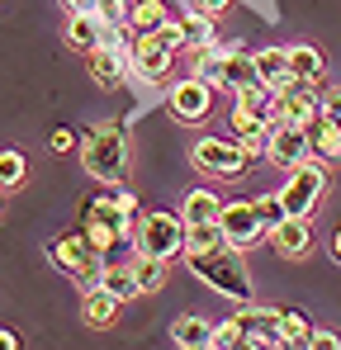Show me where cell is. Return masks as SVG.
<instances>
[{
  "label": "cell",
  "instance_id": "1",
  "mask_svg": "<svg viewBox=\"0 0 341 350\" xmlns=\"http://www.w3.org/2000/svg\"><path fill=\"white\" fill-rule=\"evenodd\" d=\"M81 228L105 260H123L138 251V199L128 189H105L81 199Z\"/></svg>",
  "mask_w": 341,
  "mask_h": 350
},
{
  "label": "cell",
  "instance_id": "2",
  "mask_svg": "<svg viewBox=\"0 0 341 350\" xmlns=\"http://www.w3.org/2000/svg\"><path fill=\"white\" fill-rule=\"evenodd\" d=\"M185 265H190V275H194L199 284H209L214 293L232 298L237 308L251 303V275H247V260H242L237 246H223V251H190Z\"/></svg>",
  "mask_w": 341,
  "mask_h": 350
},
{
  "label": "cell",
  "instance_id": "3",
  "mask_svg": "<svg viewBox=\"0 0 341 350\" xmlns=\"http://www.w3.org/2000/svg\"><path fill=\"white\" fill-rule=\"evenodd\" d=\"M81 171L100 185H123V175H128L123 123H95L90 133H81Z\"/></svg>",
  "mask_w": 341,
  "mask_h": 350
},
{
  "label": "cell",
  "instance_id": "4",
  "mask_svg": "<svg viewBox=\"0 0 341 350\" xmlns=\"http://www.w3.org/2000/svg\"><path fill=\"white\" fill-rule=\"evenodd\" d=\"M48 260H53L62 275H71L81 289H90V284H100V275H105V256L95 251V241L86 237V228L81 232H66V237H53L48 241Z\"/></svg>",
  "mask_w": 341,
  "mask_h": 350
},
{
  "label": "cell",
  "instance_id": "5",
  "mask_svg": "<svg viewBox=\"0 0 341 350\" xmlns=\"http://www.w3.org/2000/svg\"><path fill=\"white\" fill-rule=\"evenodd\" d=\"M327 185H332V175H327V161L323 157H308V161H299L294 171L284 175V213L289 218H308L318 204H323V194H327Z\"/></svg>",
  "mask_w": 341,
  "mask_h": 350
},
{
  "label": "cell",
  "instance_id": "6",
  "mask_svg": "<svg viewBox=\"0 0 341 350\" xmlns=\"http://www.w3.org/2000/svg\"><path fill=\"white\" fill-rule=\"evenodd\" d=\"M185 237H190V223L180 213H142L138 218V256L175 260V256H185Z\"/></svg>",
  "mask_w": 341,
  "mask_h": 350
},
{
  "label": "cell",
  "instance_id": "7",
  "mask_svg": "<svg viewBox=\"0 0 341 350\" xmlns=\"http://www.w3.org/2000/svg\"><path fill=\"white\" fill-rule=\"evenodd\" d=\"M190 161L204 175H214V180H237V175L251 166V157H247V147L237 137H199L190 147Z\"/></svg>",
  "mask_w": 341,
  "mask_h": 350
},
{
  "label": "cell",
  "instance_id": "8",
  "mask_svg": "<svg viewBox=\"0 0 341 350\" xmlns=\"http://www.w3.org/2000/svg\"><path fill=\"white\" fill-rule=\"evenodd\" d=\"M313 157V142H308V128L303 123H289V118H275L270 133H266V161H275L280 171H294L299 161Z\"/></svg>",
  "mask_w": 341,
  "mask_h": 350
},
{
  "label": "cell",
  "instance_id": "9",
  "mask_svg": "<svg viewBox=\"0 0 341 350\" xmlns=\"http://www.w3.org/2000/svg\"><path fill=\"white\" fill-rule=\"evenodd\" d=\"M86 71H90V81L100 85V90H114V85H123V76L133 71V53H128V43H118L110 29V38L100 43V48H90L86 53Z\"/></svg>",
  "mask_w": 341,
  "mask_h": 350
},
{
  "label": "cell",
  "instance_id": "10",
  "mask_svg": "<svg viewBox=\"0 0 341 350\" xmlns=\"http://www.w3.org/2000/svg\"><path fill=\"white\" fill-rule=\"evenodd\" d=\"M128 53H133V76H142L147 85H166V90L175 85L170 81V57L175 53L157 43V33H133L128 38Z\"/></svg>",
  "mask_w": 341,
  "mask_h": 350
},
{
  "label": "cell",
  "instance_id": "11",
  "mask_svg": "<svg viewBox=\"0 0 341 350\" xmlns=\"http://www.w3.org/2000/svg\"><path fill=\"white\" fill-rule=\"evenodd\" d=\"M166 105H170V118H180V123H204L214 114V85L199 81V76H185L166 90Z\"/></svg>",
  "mask_w": 341,
  "mask_h": 350
},
{
  "label": "cell",
  "instance_id": "12",
  "mask_svg": "<svg viewBox=\"0 0 341 350\" xmlns=\"http://www.w3.org/2000/svg\"><path fill=\"white\" fill-rule=\"evenodd\" d=\"M223 232L227 241L237 246V251H251L261 237H270L266 232V223H261V213H256V204H247V199H237V204H223Z\"/></svg>",
  "mask_w": 341,
  "mask_h": 350
},
{
  "label": "cell",
  "instance_id": "13",
  "mask_svg": "<svg viewBox=\"0 0 341 350\" xmlns=\"http://www.w3.org/2000/svg\"><path fill=\"white\" fill-rule=\"evenodd\" d=\"M247 332L251 346H284V332H280V308H256V303H242V312H232Z\"/></svg>",
  "mask_w": 341,
  "mask_h": 350
},
{
  "label": "cell",
  "instance_id": "14",
  "mask_svg": "<svg viewBox=\"0 0 341 350\" xmlns=\"http://www.w3.org/2000/svg\"><path fill=\"white\" fill-rule=\"evenodd\" d=\"M270 246H275V256H280V260H303V256L318 246L313 223H308V218H284L280 228L270 232Z\"/></svg>",
  "mask_w": 341,
  "mask_h": 350
},
{
  "label": "cell",
  "instance_id": "15",
  "mask_svg": "<svg viewBox=\"0 0 341 350\" xmlns=\"http://www.w3.org/2000/svg\"><path fill=\"white\" fill-rule=\"evenodd\" d=\"M266 133H270V118H266V114L232 105V137L247 147V157H251V161H261V157H266Z\"/></svg>",
  "mask_w": 341,
  "mask_h": 350
},
{
  "label": "cell",
  "instance_id": "16",
  "mask_svg": "<svg viewBox=\"0 0 341 350\" xmlns=\"http://www.w3.org/2000/svg\"><path fill=\"white\" fill-rule=\"evenodd\" d=\"M110 38V24L95 14V10H71V19H66V43L76 48V53H90V48H100Z\"/></svg>",
  "mask_w": 341,
  "mask_h": 350
},
{
  "label": "cell",
  "instance_id": "17",
  "mask_svg": "<svg viewBox=\"0 0 341 350\" xmlns=\"http://www.w3.org/2000/svg\"><path fill=\"white\" fill-rule=\"evenodd\" d=\"M308 142H313V157L323 161H341V118H332L327 109L308 123Z\"/></svg>",
  "mask_w": 341,
  "mask_h": 350
},
{
  "label": "cell",
  "instance_id": "18",
  "mask_svg": "<svg viewBox=\"0 0 341 350\" xmlns=\"http://www.w3.org/2000/svg\"><path fill=\"white\" fill-rule=\"evenodd\" d=\"M256 76L270 85V90H289L299 76L289 71V48H261L256 53Z\"/></svg>",
  "mask_w": 341,
  "mask_h": 350
},
{
  "label": "cell",
  "instance_id": "19",
  "mask_svg": "<svg viewBox=\"0 0 341 350\" xmlns=\"http://www.w3.org/2000/svg\"><path fill=\"white\" fill-rule=\"evenodd\" d=\"M114 317H118V298L105 284H90L86 303H81V322L86 327H114Z\"/></svg>",
  "mask_w": 341,
  "mask_h": 350
},
{
  "label": "cell",
  "instance_id": "20",
  "mask_svg": "<svg viewBox=\"0 0 341 350\" xmlns=\"http://www.w3.org/2000/svg\"><path fill=\"white\" fill-rule=\"evenodd\" d=\"M180 218H185V223H214V218H223V199H218L209 185H199V189H190V194L180 199Z\"/></svg>",
  "mask_w": 341,
  "mask_h": 350
},
{
  "label": "cell",
  "instance_id": "21",
  "mask_svg": "<svg viewBox=\"0 0 341 350\" xmlns=\"http://www.w3.org/2000/svg\"><path fill=\"white\" fill-rule=\"evenodd\" d=\"M289 71H294L299 81H308V85H323L327 62H323V53H318L313 43H294V48H289Z\"/></svg>",
  "mask_w": 341,
  "mask_h": 350
},
{
  "label": "cell",
  "instance_id": "22",
  "mask_svg": "<svg viewBox=\"0 0 341 350\" xmlns=\"http://www.w3.org/2000/svg\"><path fill=\"white\" fill-rule=\"evenodd\" d=\"M170 341H175L180 350H209L214 346V327H209L204 317H175Z\"/></svg>",
  "mask_w": 341,
  "mask_h": 350
},
{
  "label": "cell",
  "instance_id": "23",
  "mask_svg": "<svg viewBox=\"0 0 341 350\" xmlns=\"http://www.w3.org/2000/svg\"><path fill=\"white\" fill-rule=\"evenodd\" d=\"M194 76L199 81H209L214 90H223L227 85V48H194Z\"/></svg>",
  "mask_w": 341,
  "mask_h": 350
},
{
  "label": "cell",
  "instance_id": "24",
  "mask_svg": "<svg viewBox=\"0 0 341 350\" xmlns=\"http://www.w3.org/2000/svg\"><path fill=\"white\" fill-rule=\"evenodd\" d=\"M170 19V10L162 0H133L128 5V33H157Z\"/></svg>",
  "mask_w": 341,
  "mask_h": 350
},
{
  "label": "cell",
  "instance_id": "25",
  "mask_svg": "<svg viewBox=\"0 0 341 350\" xmlns=\"http://www.w3.org/2000/svg\"><path fill=\"white\" fill-rule=\"evenodd\" d=\"M100 284L118 298V303H128V298H138V275H133V260H110L105 265V275H100Z\"/></svg>",
  "mask_w": 341,
  "mask_h": 350
},
{
  "label": "cell",
  "instance_id": "26",
  "mask_svg": "<svg viewBox=\"0 0 341 350\" xmlns=\"http://www.w3.org/2000/svg\"><path fill=\"white\" fill-rule=\"evenodd\" d=\"M251 81H261V76H256V53H247V48L232 43V48H227V85H223V90L237 95V90L251 85Z\"/></svg>",
  "mask_w": 341,
  "mask_h": 350
},
{
  "label": "cell",
  "instance_id": "27",
  "mask_svg": "<svg viewBox=\"0 0 341 350\" xmlns=\"http://www.w3.org/2000/svg\"><path fill=\"white\" fill-rule=\"evenodd\" d=\"M133 275H138V289L142 293H162L170 275V260H157V256H138L133 251Z\"/></svg>",
  "mask_w": 341,
  "mask_h": 350
},
{
  "label": "cell",
  "instance_id": "28",
  "mask_svg": "<svg viewBox=\"0 0 341 350\" xmlns=\"http://www.w3.org/2000/svg\"><path fill=\"white\" fill-rule=\"evenodd\" d=\"M223 246H232L223 232V223L214 218V223H190V237H185V256L190 251H223Z\"/></svg>",
  "mask_w": 341,
  "mask_h": 350
},
{
  "label": "cell",
  "instance_id": "29",
  "mask_svg": "<svg viewBox=\"0 0 341 350\" xmlns=\"http://www.w3.org/2000/svg\"><path fill=\"white\" fill-rule=\"evenodd\" d=\"M180 24H185V38H190V48H214V43H218V29H214V14H204V10H194V14H185Z\"/></svg>",
  "mask_w": 341,
  "mask_h": 350
},
{
  "label": "cell",
  "instance_id": "30",
  "mask_svg": "<svg viewBox=\"0 0 341 350\" xmlns=\"http://www.w3.org/2000/svg\"><path fill=\"white\" fill-rule=\"evenodd\" d=\"M29 175V161L19 147H0V189H19Z\"/></svg>",
  "mask_w": 341,
  "mask_h": 350
},
{
  "label": "cell",
  "instance_id": "31",
  "mask_svg": "<svg viewBox=\"0 0 341 350\" xmlns=\"http://www.w3.org/2000/svg\"><path fill=\"white\" fill-rule=\"evenodd\" d=\"M280 332H284V346H308L313 322H308L299 308H284V312H280Z\"/></svg>",
  "mask_w": 341,
  "mask_h": 350
},
{
  "label": "cell",
  "instance_id": "32",
  "mask_svg": "<svg viewBox=\"0 0 341 350\" xmlns=\"http://www.w3.org/2000/svg\"><path fill=\"white\" fill-rule=\"evenodd\" d=\"M214 346H218V350H242V346H251V341H247L242 322H237V317H227V322L214 327Z\"/></svg>",
  "mask_w": 341,
  "mask_h": 350
},
{
  "label": "cell",
  "instance_id": "33",
  "mask_svg": "<svg viewBox=\"0 0 341 350\" xmlns=\"http://www.w3.org/2000/svg\"><path fill=\"white\" fill-rule=\"evenodd\" d=\"M251 204H256V213H261L266 232H275L284 218H289V213H284V199H280V194H261V199H251Z\"/></svg>",
  "mask_w": 341,
  "mask_h": 350
},
{
  "label": "cell",
  "instance_id": "34",
  "mask_svg": "<svg viewBox=\"0 0 341 350\" xmlns=\"http://www.w3.org/2000/svg\"><path fill=\"white\" fill-rule=\"evenodd\" d=\"M157 43H162V48H170V53H185V48H190V38H185V24H162V29H157Z\"/></svg>",
  "mask_w": 341,
  "mask_h": 350
},
{
  "label": "cell",
  "instance_id": "35",
  "mask_svg": "<svg viewBox=\"0 0 341 350\" xmlns=\"http://www.w3.org/2000/svg\"><path fill=\"white\" fill-rule=\"evenodd\" d=\"M48 147H53L57 157H62V152H81V137H76L71 128H53V137H48Z\"/></svg>",
  "mask_w": 341,
  "mask_h": 350
},
{
  "label": "cell",
  "instance_id": "36",
  "mask_svg": "<svg viewBox=\"0 0 341 350\" xmlns=\"http://www.w3.org/2000/svg\"><path fill=\"white\" fill-rule=\"evenodd\" d=\"M308 350H341V336H337V332H318V327H313Z\"/></svg>",
  "mask_w": 341,
  "mask_h": 350
},
{
  "label": "cell",
  "instance_id": "37",
  "mask_svg": "<svg viewBox=\"0 0 341 350\" xmlns=\"http://www.w3.org/2000/svg\"><path fill=\"white\" fill-rule=\"evenodd\" d=\"M323 109L332 118H341V90H323Z\"/></svg>",
  "mask_w": 341,
  "mask_h": 350
},
{
  "label": "cell",
  "instance_id": "38",
  "mask_svg": "<svg viewBox=\"0 0 341 350\" xmlns=\"http://www.w3.org/2000/svg\"><path fill=\"white\" fill-rule=\"evenodd\" d=\"M327 251H332V260L341 265V223L332 228V237H327Z\"/></svg>",
  "mask_w": 341,
  "mask_h": 350
},
{
  "label": "cell",
  "instance_id": "39",
  "mask_svg": "<svg viewBox=\"0 0 341 350\" xmlns=\"http://www.w3.org/2000/svg\"><path fill=\"white\" fill-rule=\"evenodd\" d=\"M0 350H19V332H10V327H0Z\"/></svg>",
  "mask_w": 341,
  "mask_h": 350
},
{
  "label": "cell",
  "instance_id": "40",
  "mask_svg": "<svg viewBox=\"0 0 341 350\" xmlns=\"http://www.w3.org/2000/svg\"><path fill=\"white\" fill-rule=\"evenodd\" d=\"M227 5H232V0H199V10H204V14H223Z\"/></svg>",
  "mask_w": 341,
  "mask_h": 350
},
{
  "label": "cell",
  "instance_id": "41",
  "mask_svg": "<svg viewBox=\"0 0 341 350\" xmlns=\"http://www.w3.org/2000/svg\"><path fill=\"white\" fill-rule=\"evenodd\" d=\"M0 194H5V189H0ZM0 213H5V199H0Z\"/></svg>",
  "mask_w": 341,
  "mask_h": 350
},
{
  "label": "cell",
  "instance_id": "42",
  "mask_svg": "<svg viewBox=\"0 0 341 350\" xmlns=\"http://www.w3.org/2000/svg\"><path fill=\"white\" fill-rule=\"evenodd\" d=\"M128 5H133V0H128Z\"/></svg>",
  "mask_w": 341,
  "mask_h": 350
}]
</instances>
